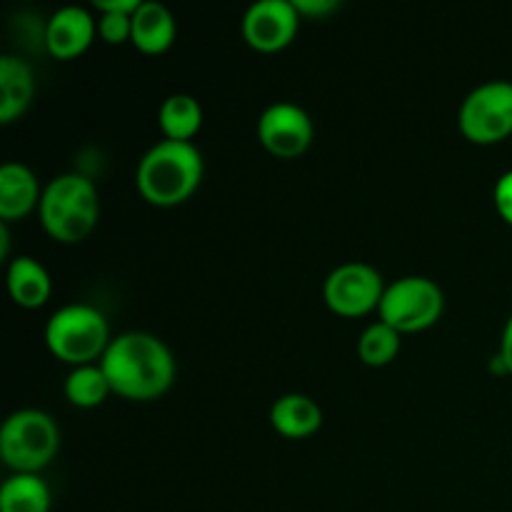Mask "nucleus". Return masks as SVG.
Listing matches in <instances>:
<instances>
[{"label": "nucleus", "instance_id": "nucleus-24", "mask_svg": "<svg viewBox=\"0 0 512 512\" xmlns=\"http://www.w3.org/2000/svg\"><path fill=\"white\" fill-rule=\"evenodd\" d=\"M143 0H95V8L100 13H128L133 15Z\"/></svg>", "mask_w": 512, "mask_h": 512}, {"label": "nucleus", "instance_id": "nucleus-9", "mask_svg": "<svg viewBox=\"0 0 512 512\" xmlns=\"http://www.w3.org/2000/svg\"><path fill=\"white\" fill-rule=\"evenodd\" d=\"M258 138L278 158H295L313 143V120L300 105L278 100L260 113Z\"/></svg>", "mask_w": 512, "mask_h": 512}, {"label": "nucleus", "instance_id": "nucleus-2", "mask_svg": "<svg viewBox=\"0 0 512 512\" xmlns=\"http://www.w3.org/2000/svg\"><path fill=\"white\" fill-rule=\"evenodd\" d=\"M203 180V155L188 140H160L140 158L135 183L153 205H178L195 193Z\"/></svg>", "mask_w": 512, "mask_h": 512}, {"label": "nucleus", "instance_id": "nucleus-19", "mask_svg": "<svg viewBox=\"0 0 512 512\" xmlns=\"http://www.w3.org/2000/svg\"><path fill=\"white\" fill-rule=\"evenodd\" d=\"M108 393H113V388L108 383V375L95 363L78 365L65 378V395L78 408H95V405H100L108 398Z\"/></svg>", "mask_w": 512, "mask_h": 512}, {"label": "nucleus", "instance_id": "nucleus-16", "mask_svg": "<svg viewBox=\"0 0 512 512\" xmlns=\"http://www.w3.org/2000/svg\"><path fill=\"white\" fill-rule=\"evenodd\" d=\"M8 290L23 308H40L50 298L48 270L30 255H20L8 265Z\"/></svg>", "mask_w": 512, "mask_h": 512}, {"label": "nucleus", "instance_id": "nucleus-8", "mask_svg": "<svg viewBox=\"0 0 512 512\" xmlns=\"http://www.w3.org/2000/svg\"><path fill=\"white\" fill-rule=\"evenodd\" d=\"M388 285L383 283V275L368 263L350 260L338 265L333 273L325 278L323 295L325 303L338 315H365L368 310L378 308Z\"/></svg>", "mask_w": 512, "mask_h": 512}, {"label": "nucleus", "instance_id": "nucleus-1", "mask_svg": "<svg viewBox=\"0 0 512 512\" xmlns=\"http://www.w3.org/2000/svg\"><path fill=\"white\" fill-rule=\"evenodd\" d=\"M113 393L130 400H150L173 385L175 360L168 345L150 333L130 330L110 340L100 358Z\"/></svg>", "mask_w": 512, "mask_h": 512}, {"label": "nucleus", "instance_id": "nucleus-5", "mask_svg": "<svg viewBox=\"0 0 512 512\" xmlns=\"http://www.w3.org/2000/svg\"><path fill=\"white\" fill-rule=\"evenodd\" d=\"M58 445V425L43 410H15L0 428V458L15 473H38L55 458Z\"/></svg>", "mask_w": 512, "mask_h": 512}, {"label": "nucleus", "instance_id": "nucleus-25", "mask_svg": "<svg viewBox=\"0 0 512 512\" xmlns=\"http://www.w3.org/2000/svg\"><path fill=\"white\" fill-rule=\"evenodd\" d=\"M498 355L503 358L505 368H508V373L512 375V315L503 328V338H500V353Z\"/></svg>", "mask_w": 512, "mask_h": 512}, {"label": "nucleus", "instance_id": "nucleus-6", "mask_svg": "<svg viewBox=\"0 0 512 512\" xmlns=\"http://www.w3.org/2000/svg\"><path fill=\"white\" fill-rule=\"evenodd\" d=\"M445 308V295L435 280L423 275H408L385 288L380 300V320L393 325L400 335L418 333L440 320Z\"/></svg>", "mask_w": 512, "mask_h": 512}, {"label": "nucleus", "instance_id": "nucleus-23", "mask_svg": "<svg viewBox=\"0 0 512 512\" xmlns=\"http://www.w3.org/2000/svg\"><path fill=\"white\" fill-rule=\"evenodd\" d=\"M300 15H328L338 8V0H293Z\"/></svg>", "mask_w": 512, "mask_h": 512}, {"label": "nucleus", "instance_id": "nucleus-15", "mask_svg": "<svg viewBox=\"0 0 512 512\" xmlns=\"http://www.w3.org/2000/svg\"><path fill=\"white\" fill-rule=\"evenodd\" d=\"M135 48L143 53H163L175 40V18L158 0H143L133 13Z\"/></svg>", "mask_w": 512, "mask_h": 512}, {"label": "nucleus", "instance_id": "nucleus-4", "mask_svg": "<svg viewBox=\"0 0 512 512\" xmlns=\"http://www.w3.org/2000/svg\"><path fill=\"white\" fill-rule=\"evenodd\" d=\"M110 328L98 308L85 303L63 305L45 325V343L55 358L70 365H90L103 358L110 345Z\"/></svg>", "mask_w": 512, "mask_h": 512}, {"label": "nucleus", "instance_id": "nucleus-20", "mask_svg": "<svg viewBox=\"0 0 512 512\" xmlns=\"http://www.w3.org/2000/svg\"><path fill=\"white\" fill-rule=\"evenodd\" d=\"M400 350V333L393 328V325L378 323L368 325L363 330L358 340V355L365 365H373V368H380V365H388L390 360H395Z\"/></svg>", "mask_w": 512, "mask_h": 512}, {"label": "nucleus", "instance_id": "nucleus-22", "mask_svg": "<svg viewBox=\"0 0 512 512\" xmlns=\"http://www.w3.org/2000/svg\"><path fill=\"white\" fill-rule=\"evenodd\" d=\"M493 198H495V208H498V213L503 215L505 223L512 225V170L500 175V180L495 183Z\"/></svg>", "mask_w": 512, "mask_h": 512}, {"label": "nucleus", "instance_id": "nucleus-3", "mask_svg": "<svg viewBox=\"0 0 512 512\" xmlns=\"http://www.w3.org/2000/svg\"><path fill=\"white\" fill-rule=\"evenodd\" d=\"M100 200L95 185L78 173L50 180L40 198V220L60 243H78L95 228Z\"/></svg>", "mask_w": 512, "mask_h": 512}, {"label": "nucleus", "instance_id": "nucleus-11", "mask_svg": "<svg viewBox=\"0 0 512 512\" xmlns=\"http://www.w3.org/2000/svg\"><path fill=\"white\" fill-rule=\"evenodd\" d=\"M95 20L80 5H65L50 15L45 25V45L55 58H75L90 45L95 35Z\"/></svg>", "mask_w": 512, "mask_h": 512}, {"label": "nucleus", "instance_id": "nucleus-18", "mask_svg": "<svg viewBox=\"0 0 512 512\" xmlns=\"http://www.w3.org/2000/svg\"><path fill=\"white\" fill-rule=\"evenodd\" d=\"M160 128H163L165 138L168 140H188L203 125V108L198 100L188 93H173L163 100L160 105Z\"/></svg>", "mask_w": 512, "mask_h": 512}, {"label": "nucleus", "instance_id": "nucleus-21", "mask_svg": "<svg viewBox=\"0 0 512 512\" xmlns=\"http://www.w3.org/2000/svg\"><path fill=\"white\" fill-rule=\"evenodd\" d=\"M98 30L108 43H123L133 38V15L128 13H100Z\"/></svg>", "mask_w": 512, "mask_h": 512}, {"label": "nucleus", "instance_id": "nucleus-10", "mask_svg": "<svg viewBox=\"0 0 512 512\" xmlns=\"http://www.w3.org/2000/svg\"><path fill=\"white\" fill-rule=\"evenodd\" d=\"M300 13L293 0H258L243 15V35L255 50L273 53L298 33Z\"/></svg>", "mask_w": 512, "mask_h": 512}, {"label": "nucleus", "instance_id": "nucleus-12", "mask_svg": "<svg viewBox=\"0 0 512 512\" xmlns=\"http://www.w3.org/2000/svg\"><path fill=\"white\" fill-rule=\"evenodd\" d=\"M40 185L33 170L23 163H3L0 168V218L8 220L23 218L35 205H40Z\"/></svg>", "mask_w": 512, "mask_h": 512}, {"label": "nucleus", "instance_id": "nucleus-17", "mask_svg": "<svg viewBox=\"0 0 512 512\" xmlns=\"http://www.w3.org/2000/svg\"><path fill=\"white\" fill-rule=\"evenodd\" d=\"M0 512H50V488L38 473H15L0 485Z\"/></svg>", "mask_w": 512, "mask_h": 512}, {"label": "nucleus", "instance_id": "nucleus-13", "mask_svg": "<svg viewBox=\"0 0 512 512\" xmlns=\"http://www.w3.org/2000/svg\"><path fill=\"white\" fill-rule=\"evenodd\" d=\"M35 93L33 70L18 55L0 58V123H10L25 113Z\"/></svg>", "mask_w": 512, "mask_h": 512}, {"label": "nucleus", "instance_id": "nucleus-14", "mask_svg": "<svg viewBox=\"0 0 512 512\" xmlns=\"http://www.w3.org/2000/svg\"><path fill=\"white\" fill-rule=\"evenodd\" d=\"M270 423L285 438H305L323 425V410L303 393L280 395L270 408Z\"/></svg>", "mask_w": 512, "mask_h": 512}, {"label": "nucleus", "instance_id": "nucleus-7", "mask_svg": "<svg viewBox=\"0 0 512 512\" xmlns=\"http://www.w3.org/2000/svg\"><path fill=\"white\" fill-rule=\"evenodd\" d=\"M460 130L473 143H500L512 133V83L488 80L463 100L458 113Z\"/></svg>", "mask_w": 512, "mask_h": 512}]
</instances>
